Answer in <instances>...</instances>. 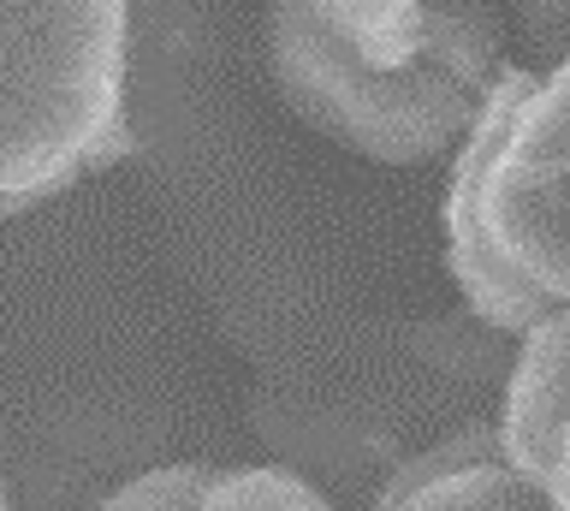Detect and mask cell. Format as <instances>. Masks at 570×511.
<instances>
[{
  "instance_id": "6da1fadb",
  "label": "cell",
  "mask_w": 570,
  "mask_h": 511,
  "mask_svg": "<svg viewBox=\"0 0 570 511\" xmlns=\"http://www.w3.org/2000/svg\"><path fill=\"white\" fill-rule=\"evenodd\" d=\"M445 262L470 315L523 340L570 304V78L499 66L452 149Z\"/></svg>"
},
{
  "instance_id": "7a4b0ae2",
  "label": "cell",
  "mask_w": 570,
  "mask_h": 511,
  "mask_svg": "<svg viewBox=\"0 0 570 511\" xmlns=\"http://www.w3.org/2000/svg\"><path fill=\"white\" fill-rule=\"evenodd\" d=\"M267 72L303 126L381 167H422L458 149L499 72L488 0H428V42L404 66L345 55L303 0H267Z\"/></svg>"
},
{
  "instance_id": "3957f363",
  "label": "cell",
  "mask_w": 570,
  "mask_h": 511,
  "mask_svg": "<svg viewBox=\"0 0 570 511\" xmlns=\"http://www.w3.org/2000/svg\"><path fill=\"white\" fill-rule=\"evenodd\" d=\"M131 0H0V190H66L125 119Z\"/></svg>"
},
{
  "instance_id": "277c9868",
  "label": "cell",
  "mask_w": 570,
  "mask_h": 511,
  "mask_svg": "<svg viewBox=\"0 0 570 511\" xmlns=\"http://www.w3.org/2000/svg\"><path fill=\"white\" fill-rule=\"evenodd\" d=\"M493 446L552 511H570V315H547L517 340Z\"/></svg>"
},
{
  "instance_id": "5b68a950",
  "label": "cell",
  "mask_w": 570,
  "mask_h": 511,
  "mask_svg": "<svg viewBox=\"0 0 570 511\" xmlns=\"http://www.w3.org/2000/svg\"><path fill=\"white\" fill-rule=\"evenodd\" d=\"M363 66H404L428 42V0H303Z\"/></svg>"
},
{
  "instance_id": "8992f818",
  "label": "cell",
  "mask_w": 570,
  "mask_h": 511,
  "mask_svg": "<svg viewBox=\"0 0 570 511\" xmlns=\"http://www.w3.org/2000/svg\"><path fill=\"white\" fill-rule=\"evenodd\" d=\"M196 511H338V505L309 475L285 464H256V470H220Z\"/></svg>"
},
{
  "instance_id": "52a82bcc",
  "label": "cell",
  "mask_w": 570,
  "mask_h": 511,
  "mask_svg": "<svg viewBox=\"0 0 570 511\" xmlns=\"http://www.w3.org/2000/svg\"><path fill=\"white\" fill-rule=\"evenodd\" d=\"M214 475H220V464H208V458H167V464L114 482L96 500V511H196Z\"/></svg>"
},
{
  "instance_id": "ba28073f",
  "label": "cell",
  "mask_w": 570,
  "mask_h": 511,
  "mask_svg": "<svg viewBox=\"0 0 570 511\" xmlns=\"http://www.w3.org/2000/svg\"><path fill=\"white\" fill-rule=\"evenodd\" d=\"M517 7H523V24H529L534 48H541V60L564 66V7L570 0H517Z\"/></svg>"
},
{
  "instance_id": "9c48e42d",
  "label": "cell",
  "mask_w": 570,
  "mask_h": 511,
  "mask_svg": "<svg viewBox=\"0 0 570 511\" xmlns=\"http://www.w3.org/2000/svg\"><path fill=\"white\" fill-rule=\"evenodd\" d=\"M60 197H71V185H66V190H0V226L42 215V208H53Z\"/></svg>"
},
{
  "instance_id": "30bf717a",
  "label": "cell",
  "mask_w": 570,
  "mask_h": 511,
  "mask_svg": "<svg viewBox=\"0 0 570 511\" xmlns=\"http://www.w3.org/2000/svg\"><path fill=\"white\" fill-rule=\"evenodd\" d=\"M0 511H12V488H7V470H0Z\"/></svg>"
}]
</instances>
